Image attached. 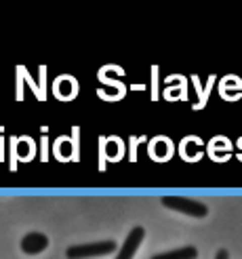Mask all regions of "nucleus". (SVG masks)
<instances>
[{"label": "nucleus", "mask_w": 242, "mask_h": 259, "mask_svg": "<svg viewBox=\"0 0 242 259\" xmlns=\"http://www.w3.org/2000/svg\"><path fill=\"white\" fill-rule=\"evenodd\" d=\"M162 204L169 206L173 211H179V213L192 215V217H205L209 213V209L202 202L192 200V198H183V196H164Z\"/></svg>", "instance_id": "obj_2"}, {"label": "nucleus", "mask_w": 242, "mask_h": 259, "mask_svg": "<svg viewBox=\"0 0 242 259\" xmlns=\"http://www.w3.org/2000/svg\"><path fill=\"white\" fill-rule=\"evenodd\" d=\"M116 251V242L114 240H99L91 244H74L66 251L68 259H86V257H104Z\"/></svg>", "instance_id": "obj_1"}, {"label": "nucleus", "mask_w": 242, "mask_h": 259, "mask_svg": "<svg viewBox=\"0 0 242 259\" xmlns=\"http://www.w3.org/2000/svg\"><path fill=\"white\" fill-rule=\"evenodd\" d=\"M46 247H49V238L44 234H40V232H30V234H25L21 238V251L25 255H38Z\"/></svg>", "instance_id": "obj_4"}, {"label": "nucleus", "mask_w": 242, "mask_h": 259, "mask_svg": "<svg viewBox=\"0 0 242 259\" xmlns=\"http://www.w3.org/2000/svg\"><path fill=\"white\" fill-rule=\"evenodd\" d=\"M196 257H198V251L194 247H183V249H175L169 253H158L152 259H196Z\"/></svg>", "instance_id": "obj_5"}, {"label": "nucleus", "mask_w": 242, "mask_h": 259, "mask_svg": "<svg viewBox=\"0 0 242 259\" xmlns=\"http://www.w3.org/2000/svg\"><path fill=\"white\" fill-rule=\"evenodd\" d=\"M143 236H146V230L143 228H133L131 234L126 236L124 244L120 247L116 259H133L135 253H137V249H139V244H141V240H143Z\"/></svg>", "instance_id": "obj_3"}, {"label": "nucleus", "mask_w": 242, "mask_h": 259, "mask_svg": "<svg viewBox=\"0 0 242 259\" xmlns=\"http://www.w3.org/2000/svg\"><path fill=\"white\" fill-rule=\"evenodd\" d=\"M215 259H230V253H227L225 249H221V251H217V255H215Z\"/></svg>", "instance_id": "obj_6"}]
</instances>
